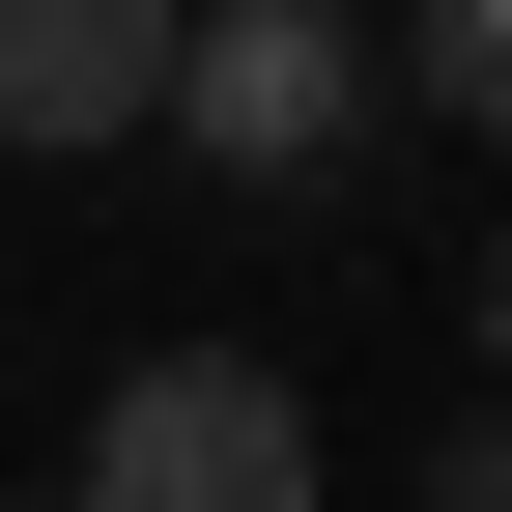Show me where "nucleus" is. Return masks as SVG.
Listing matches in <instances>:
<instances>
[{
    "instance_id": "423d86ee",
    "label": "nucleus",
    "mask_w": 512,
    "mask_h": 512,
    "mask_svg": "<svg viewBox=\"0 0 512 512\" xmlns=\"http://www.w3.org/2000/svg\"><path fill=\"white\" fill-rule=\"evenodd\" d=\"M484 370H512V228H484Z\"/></svg>"
},
{
    "instance_id": "f03ea898",
    "label": "nucleus",
    "mask_w": 512,
    "mask_h": 512,
    "mask_svg": "<svg viewBox=\"0 0 512 512\" xmlns=\"http://www.w3.org/2000/svg\"><path fill=\"white\" fill-rule=\"evenodd\" d=\"M171 143L256 171V200L342 171V143H370V0H200V29H171Z\"/></svg>"
},
{
    "instance_id": "20e7f679",
    "label": "nucleus",
    "mask_w": 512,
    "mask_h": 512,
    "mask_svg": "<svg viewBox=\"0 0 512 512\" xmlns=\"http://www.w3.org/2000/svg\"><path fill=\"white\" fill-rule=\"evenodd\" d=\"M370 86H399V114H484V143H512V0H399V57H370Z\"/></svg>"
},
{
    "instance_id": "39448f33",
    "label": "nucleus",
    "mask_w": 512,
    "mask_h": 512,
    "mask_svg": "<svg viewBox=\"0 0 512 512\" xmlns=\"http://www.w3.org/2000/svg\"><path fill=\"white\" fill-rule=\"evenodd\" d=\"M427 512H512V399H484V427H456V456H427Z\"/></svg>"
},
{
    "instance_id": "f257e3e1",
    "label": "nucleus",
    "mask_w": 512,
    "mask_h": 512,
    "mask_svg": "<svg viewBox=\"0 0 512 512\" xmlns=\"http://www.w3.org/2000/svg\"><path fill=\"white\" fill-rule=\"evenodd\" d=\"M57 512H313V399L256 342H171V370L86 399V484H57Z\"/></svg>"
},
{
    "instance_id": "7ed1b4c3",
    "label": "nucleus",
    "mask_w": 512,
    "mask_h": 512,
    "mask_svg": "<svg viewBox=\"0 0 512 512\" xmlns=\"http://www.w3.org/2000/svg\"><path fill=\"white\" fill-rule=\"evenodd\" d=\"M200 0H0V143H143Z\"/></svg>"
}]
</instances>
